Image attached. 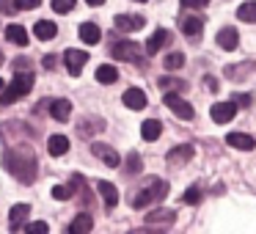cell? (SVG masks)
Masks as SVG:
<instances>
[{
	"mask_svg": "<svg viewBox=\"0 0 256 234\" xmlns=\"http://www.w3.org/2000/svg\"><path fill=\"white\" fill-rule=\"evenodd\" d=\"M96 80H100L102 86L116 83V80H118V69H116V66H110V64H102V66L96 69Z\"/></svg>",
	"mask_w": 256,
	"mask_h": 234,
	"instance_id": "25",
	"label": "cell"
},
{
	"mask_svg": "<svg viewBox=\"0 0 256 234\" xmlns=\"http://www.w3.org/2000/svg\"><path fill=\"white\" fill-rule=\"evenodd\" d=\"M157 83H160V88H162V91H174V88L182 91V88H184V83H179L176 78H160Z\"/></svg>",
	"mask_w": 256,
	"mask_h": 234,
	"instance_id": "32",
	"label": "cell"
},
{
	"mask_svg": "<svg viewBox=\"0 0 256 234\" xmlns=\"http://www.w3.org/2000/svg\"><path fill=\"white\" fill-rule=\"evenodd\" d=\"M3 166L8 168L12 176H17L20 182H34L36 179V160L34 154H25V149H6L3 154Z\"/></svg>",
	"mask_w": 256,
	"mask_h": 234,
	"instance_id": "1",
	"label": "cell"
},
{
	"mask_svg": "<svg viewBox=\"0 0 256 234\" xmlns=\"http://www.w3.org/2000/svg\"><path fill=\"white\" fill-rule=\"evenodd\" d=\"M86 61H88V52H83V50H66L64 52V64H66V69H69L72 78H78V74L83 72Z\"/></svg>",
	"mask_w": 256,
	"mask_h": 234,
	"instance_id": "6",
	"label": "cell"
},
{
	"mask_svg": "<svg viewBox=\"0 0 256 234\" xmlns=\"http://www.w3.org/2000/svg\"><path fill=\"white\" fill-rule=\"evenodd\" d=\"M30 88H34V74H30V72H25V74L17 72V78L0 91V94H3V100H0V102H3V105H14V102H17L20 96H25Z\"/></svg>",
	"mask_w": 256,
	"mask_h": 234,
	"instance_id": "3",
	"label": "cell"
},
{
	"mask_svg": "<svg viewBox=\"0 0 256 234\" xmlns=\"http://www.w3.org/2000/svg\"><path fill=\"white\" fill-rule=\"evenodd\" d=\"M206 88H210V91H218L220 86H218V80H215V78H206Z\"/></svg>",
	"mask_w": 256,
	"mask_h": 234,
	"instance_id": "41",
	"label": "cell"
},
{
	"mask_svg": "<svg viewBox=\"0 0 256 234\" xmlns=\"http://www.w3.org/2000/svg\"><path fill=\"white\" fill-rule=\"evenodd\" d=\"M162 102H166V105L171 108V110L176 113L179 118H184V122H190V118L196 116L193 105H190V102H184L182 96H179V94H174V91H166V100H162Z\"/></svg>",
	"mask_w": 256,
	"mask_h": 234,
	"instance_id": "4",
	"label": "cell"
},
{
	"mask_svg": "<svg viewBox=\"0 0 256 234\" xmlns=\"http://www.w3.org/2000/svg\"><path fill=\"white\" fill-rule=\"evenodd\" d=\"M91 226H94L91 215H88V212H80V215L69 223V232H72V234H86V232H91Z\"/></svg>",
	"mask_w": 256,
	"mask_h": 234,
	"instance_id": "21",
	"label": "cell"
},
{
	"mask_svg": "<svg viewBox=\"0 0 256 234\" xmlns=\"http://www.w3.org/2000/svg\"><path fill=\"white\" fill-rule=\"evenodd\" d=\"M25 232H47V223L44 220H36V223H28Z\"/></svg>",
	"mask_w": 256,
	"mask_h": 234,
	"instance_id": "38",
	"label": "cell"
},
{
	"mask_svg": "<svg viewBox=\"0 0 256 234\" xmlns=\"http://www.w3.org/2000/svg\"><path fill=\"white\" fill-rule=\"evenodd\" d=\"M190 157H193V146H176V149L168 152V162H171V166H182Z\"/></svg>",
	"mask_w": 256,
	"mask_h": 234,
	"instance_id": "22",
	"label": "cell"
},
{
	"mask_svg": "<svg viewBox=\"0 0 256 234\" xmlns=\"http://www.w3.org/2000/svg\"><path fill=\"white\" fill-rule=\"evenodd\" d=\"M226 144L234 146V149H240V152H250L256 146V140L250 138V135H245V132H228L226 135Z\"/></svg>",
	"mask_w": 256,
	"mask_h": 234,
	"instance_id": "13",
	"label": "cell"
},
{
	"mask_svg": "<svg viewBox=\"0 0 256 234\" xmlns=\"http://www.w3.org/2000/svg\"><path fill=\"white\" fill-rule=\"evenodd\" d=\"M91 152H94L96 157H100L105 166H110V168H116L118 162H122V157H118V152L113 149V146H108V144H94L91 146Z\"/></svg>",
	"mask_w": 256,
	"mask_h": 234,
	"instance_id": "9",
	"label": "cell"
},
{
	"mask_svg": "<svg viewBox=\"0 0 256 234\" xmlns=\"http://www.w3.org/2000/svg\"><path fill=\"white\" fill-rule=\"evenodd\" d=\"M179 3H182L184 8H204L210 0H179Z\"/></svg>",
	"mask_w": 256,
	"mask_h": 234,
	"instance_id": "36",
	"label": "cell"
},
{
	"mask_svg": "<svg viewBox=\"0 0 256 234\" xmlns=\"http://www.w3.org/2000/svg\"><path fill=\"white\" fill-rule=\"evenodd\" d=\"M176 220V215H174L171 210H154L146 215V223L149 226H171V223Z\"/></svg>",
	"mask_w": 256,
	"mask_h": 234,
	"instance_id": "17",
	"label": "cell"
},
{
	"mask_svg": "<svg viewBox=\"0 0 256 234\" xmlns=\"http://www.w3.org/2000/svg\"><path fill=\"white\" fill-rule=\"evenodd\" d=\"M6 36H8V42H12V44H17V47H25V44H28V30H25L22 25H8V28H6Z\"/></svg>",
	"mask_w": 256,
	"mask_h": 234,
	"instance_id": "23",
	"label": "cell"
},
{
	"mask_svg": "<svg viewBox=\"0 0 256 234\" xmlns=\"http://www.w3.org/2000/svg\"><path fill=\"white\" fill-rule=\"evenodd\" d=\"M237 17L242 20V22H256V0L242 3V6L237 8Z\"/></svg>",
	"mask_w": 256,
	"mask_h": 234,
	"instance_id": "27",
	"label": "cell"
},
{
	"mask_svg": "<svg viewBox=\"0 0 256 234\" xmlns=\"http://www.w3.org/2000/svg\"><path fill=\"white\" fill-rule=\"evenodd\" d=\"M100 130H105V124L102 122H91V118H83V124H80V135H88V132H100Z\"/></svg>",
	"mask_w": 256,
	"mask_h": 234,
	"instance_id": "29",
	"label": "cell"
},
{
	"mask_svg": "<svg viewBox=\"0 0 256 234\" xmlns=\"http://www.w3.org/2000/svg\"><path fill=\"white\" fill-rule=\"evenodd\" d=\"M135 3H146V0H135Z\"/></svg>",
	"mask_w": 256,
	"mask_h": 234,
	"instance_id": "45",
	"label": "cell"
},
{
	"mask_svg": "<svg viewBox=\"0 0 256 234\" xmlns=\"http://www.w3.org/2000/svg\"><path fill=\"white\" fill-rule=\"evenodd\" d=\"M198 198H201L198 188H188V193L182 196V201H184V204H198Z\"/></svg>",
	"mask_w": 256,
	"mask_h": 234,
	"instance_id": "34",
	"label": "cell"
},
{
	"mask_svg": "<svg viewBox=\"0 0 256 234\" xmlns=\"http://www.w3.org/2000/svg\"><path fill=\"white\" fill-rule=\"evenodd\" d=\"M122 100H124V105H127L130 110H144L146 102H149L146 100V91H140V88H127Z\"/></svg>",
	"mask_w": 256,
	"mask_h": 234,
	"instance_id": "10",
	"label": "cell"
},
{
	"mask_svg": "<svg viewBox=\"0 0 256 234\" xmlns=\"http://www.w3.org/2000/svg\"><path fill=\"white\" fill-rule=\"evenodd\" d=\"M168 42H171V34H168L166 28L154 30V36H152V39L146 42V52H149V56H154V52H160L162 47L168 44Z\"/></svg>",
	"mask_w": 256,
	"mask_h": 234,
	"instance_id": "14",
	"label": "cell"
},
{
	"mask_svg": "<svg viewBox=\"0 0 256 234\" xmlns=\"http://www.w3.org/2000/svg\"><path fill=\"white\" fill-rule=\"evenodd\" d=\"M127 171H130V174H138V171H140V157L135 154V152L127 157Z\"/></svg>",
	"mask_w": 256,
	"mask_h": 234,
	"instance_id": "35",
	"label": "cell"
},
{
	"mask_svg": "<svg viewBox=\"0 0 256 234\" xmlns=\"http://www.w3.org/2000/svg\"><path fill=\"white\" fill-rule=\"evenodd\" d=\"M50 116L56 118V122H69V116H72L69 100H52L50 102Z\"/></svg>",
	"mask_w": 256,
	"mask_h": 234,
	"instance_id": "15",
	"label": "cell"
},
{
	"mask_svg": "<svg viewBox=\"0 0 256 234\" xmlns=\"http://www.w3.org/2000/svg\"><path fill=\"white\" fill-rule=\"evenodd\" d=\"M34 34L39 36L42 42H50V39H56L58 25H56V22H47V20H39V22L34 25Z\"/></svg>",
	"mask_w": 256,
	"mask_h": 234,
	"instance_id": "19",
	"label": "cell"
},
{
	"mask_svg": "<svg viewBox=\"0 0 256 234\" xmlns=\"http://www.w3.org/2000/svg\"><path fill=\"white\" fill-rule=\"evenodd\" d=\"M56 66V56H44V69H52Z\"/></svg>",
	"mask_w": 256,
	"mask_h": 234,
	"instance_id": "42",
	"label": "cell"
},
{
	"mask_svg": "<svg viewBox=\"0 0 256 234\" xmlns=\"http://www.w3.org/2000/svg\"><path fill=\"white\" fill-rule=\"evenodd\" d=\"M42 0H14V8L17 12H28V8H36Z\"/></svg>",
	"mask_w": 256,
	"mask_h": 234,
	"instance_id": "33",
	"label": "cell"
},
{
	"mask_svg": "<svg viewBox=\"0 0 256 234\" xmlns=\"http://www.w3.org/2000/svg\"><path fill=\"white\" fill-rule=\"evenodd\" d=\"M110 56L118 58V61H138V58H140V47L135 44V42L124 39V42H116V44L110 47Z\"/></svg>",
	"mask_w": 256,
	"mask_h": 234,
	"instance_id": "5",
	"label": "cell"
},
{
	"mask_svg": "<svg viewBox=\"0 0 256 234\" xmlns=\"http://www.w3.org/2000/svg\"><path fill=\"white\" fill-rule=\"evenodd\" d=\"M72 196H74V190L66 188V184H56V188H52V198H58V201H66V198H72Z\"/></svg>",
	"mask_w": 256,
	"mask_h": 234,
	"instance_id": "31",
	"label": "cell"
},
{
	"mask_svg": "<svg viewBox=\"0 0 256 234\" xmlns=\"http://www.w3.org/2000/svg\"><path fill=\"white\" fill-rule=\"evenodd\" d=\"M47 152L56 154V157L66 154V152H69V138H64V135H52V138L47 140Z\"/></svg>",
	"mask_w": 256,
	"mask_h": 234,
	"instance_id": "24",
	"label": "cell"
},
{
	"mask_svg": "<svg viewBox=\"0 0 256 234\" xmlns=\"http://www.w3.org/2000/svg\"><path fill=\"white\" fill-rule=\"evenodd\" d=\"M96 190H100V196H102V201H105L108 210H113V206L118 204V190H116V184H110V182H96Z\"/></svg>",
	"mask_w": 256,
	"mask_h": 234,
	"instance_id": "16",
	"label": "cell"
},
{
	"mask_svg": "<svg viewBox=\"0 0 256 234\" xmlns=\"http://www.w3.org/2000/svg\"><path fill=\"white\" fill-rule=\"evenodd\" d=\"M74 3H78V0H52V12L56 14H69L74 8Z\"/></svg>",
	"mask_w": 256,
	"mask_h": 234,
	"instance_id": "30",
	"label": "cell"
},
{
	"mask_svg": "<svg viewBox=\"0 0 256 234\" xmlns=\"http://www.w3.org/2000/svg\"><path fill=\"white\" fill-rule=\"evenodd\" d=\"M179 28L188 39H198L201 30H204V20L196 17V14H184V17H179Z\"/></svg>",
	"mask_w": 256,
	"mask_h": 234,
	"instance_id": "7",
	"label": "cell"
},
{
	"mask_svg": "<svg viewBox=\"0 0 256 234\" xmlns=\"http://www.w3.org/2000/svg\"><path fill=\"white\" fill-rule=\"evenodd\" d=\"M0 64H3V52H0Z\"/></svg>",
	"mask_w": 256,
	"mask_h": 234,
	"instance_id": "46",
	"label": "cell"
},
{
	"mask_svg": "<svg viewBox=\"0 0 256 234\" xmlns=\"http://www.w3.org/2000/svg\"><path fill=\"white\" fill-rule=\"evenodd\" d=\"M116 28L122 30V34L140 30V28H144V17H138V14H118V17H116Z\"/></svg>",
	"mask_w": 256,
	"mask_h": 234,
	"instance_id": "11",
	"label": "cell"
},
{
	"mask_svg": "<svg viewBox=\"0 0 256 234\" xmlns=\"http://www.w3.org/2000/svg\"><path fill=\"white\" fill-rule=\"evenodd\" d=\"M162 64H166V69H182L184 66V56L182 52H168V56L162 58Z\"/></svg>",
	"mask_w": 256,
	"mask_h": 234,
	"instance_id": "28",
	"label": "cell"
},
{
	"mask_svg": "<svg viewBox=\"0 0 256 234\" xmlns=\"http://www.w3.org/2000/svg\"><path fill=\"white\" fill-rule=\"evenodd\" d=\"M0 91H3V80H0Z\"/></svg>",
	"mask_w": 256,
	"mask_h": 234,
	"instance_id": "44",
	"label": "cell"
},
{
	"mask_svg": "<svg viewBox=\"0 0 256 234\" xmlns=\"http://www.w3.org/2000/svg\"><path fill=\"white\" fill-rule=\"evenodd\" d=\"M28 66H30L28 58H25V61H14V69H17V72H22V69H28Z\"/></svg>",
	"mask_w": 256,
	"mask_h": 234,
	"instance_id": "40",
	"label": "cell"
},
{
	"mask_svg": "<svg viewBox=\"0 0 256 234\" xmlns=\"http://www.w3.org/2000/svg\"><path fill=\"white\" fill-rule=\"evenodd\" d=\"M86 3H88V6H102L105 0H86Z\"/></svg>",
	"mask_w": 256,
	"mask_h": 234,
	"instance_id": "43",
	"label": "cell"
},
{
	"mask_svg": "<svg viewBox=\"0 0 256 234\" xmlns=\"http://www.w3.org/2000/svg\"><path fill=\"white\" fill-rule=\"evenodd\" d=\"M28 212H30L28 204H14V206H12V215H8V228H12V232H17L20 226H25V220H28Z\"/></svg>",
	"mask_w": 256,
	"mask_h": 234,
	"instance_id": "12",
	"label": "cell"
},
{
	"mask_svg": "<svg viewBox=\"0 0 256 234\" xmlns=\"http://www.w3.org/2000/svg\"><path fill=\"white\" fill-rule=\"evenodd\" d=\"M162 132V124L157 122V118H149V122H144V127H140V135H144V140H157Z\"/></svg>",
	"mask_w": 256,
	"mask_h": 234,
	"instance_id": "26",
	"label": "cell"
},
{
	"mask_svg": "<svg viewBox=\"0 0 256 234\" xmlns=\"http://www.w3.org/2000/svg\"><path fill=\"white\" fill-rule=\"evenodd\" d=\"M0 12H3V14H12V12H14V6L8 3V0H0Z\"/></svg>",
	"mask_w": 256,
	"mask_h": 234,
	"instance_id": "39",
	"label": "cell"
},
{
	"mask_svg": "<svg viewBox=\"0 0 256 234\" xmlns=\"http://www.w3.org/2000/svg\"><path fill=\"white\" fill-rule=\"evenodd\" d=\"M237 44H240V34L234 28H223L220 34H218V47H223V50H234Z\"/></svg>",
	"mask_w": 256,
	"mask_h": 234,
	"instance_id": "18",
	"label": "cell"
},
{
	"mask_svg": "<svg viewBox=\"0 0 256 234\" xmlns=\"http://www.w3.org/2000/svg\"><path fill=\"white\" fill-rule=\"evenodd\" d=\"M232 102H234L237 108H248V105H250V96H248V94H237V96H232Z\"/></svg>",
	"mask_w": 256,
	"mask_h": 234,
	"instance_id": "37",
	"label": "cell"
},
{
	"mask_svg": "<svg viewBox=\"0 0 256 234\" xmlns=\"http://www.w3.org/2000/svg\"><path fill=\"white\" fill-rule=\"evenodd\" d=\"M210 113H212V122L215 124H228L234 118V113H237V105H234L232 100L228 102H215Z\"/></svg>",
	"mask_w": 256,
	"mask_h": 234,
	"instance_id": "8",
	"label": "cell"
},
{
	"mask_svg": "<svg viewBox=\"0 0 256 234\" xmlns=\"http://www.w3.org/2000/svg\"><path fill=\"white\" fill-rule=\"evenodd\" d=\"M166 193H168V184L162 182V179H149V182L132 196V206L135 210H144V206L154 204V201H162Z\"/></svg>",
	"mask_w": 256,
	"mask_h": 234,
	"instance_id": "2",
	"label": "cell"
},
{
	"mask_svg": "<svg viewBox=\"0 0 256 234\" xmlns=\"http://www.w3.org/2000/svg\"><path fill=\"white\" fill-rule=\"evenodd\" d=\"M80 39H83L86 44H96V42L102 39L100 25H94V22H83V25H80Z\"/></svg>",
	"mask_w": 256,
	"mask_h": 234,
	"instance_id": "20",
	"label": "cell"
}]
</instances>
